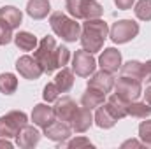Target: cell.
I'll return each instance as SVG.
<instances>
[{"label": "cell", "instance_id": "8992f818", "mask_svg": "<svg viewBox=\"0 0 151 149\" xmlns=\"http://www.w3.org/2000/svg\"><path fill=\"white\" fill-rule=\"evenodd\" d=\"M114 93L125 102H134L142 95V82L139 79L121 75L114 81Z\"/></svg>", "mask_w": 151, "mask_h": 149}, {"label": "cell", "instance_id": "1f68e13d", "mask_svg": "<svg viewBox=\"0 0 151 149\" xmlns=\"http://www.w3.org/2000/svg\"><path fill=\"white\" fill-rule=\"evenodd\" d=\"M142 82H151V60L142 65Z\"/></svg>", "mask_w": 151, "mask_h": 149}, {"label": "cell", "instance_id": "83f0119b", "mask_svg": "<svg viewBox=\"0 0 151 149\" xmlns=\"http://www.w3.org/2000/svg\"><path fill=\"white\" fill-rule=\"evenodd\" d=\"M139 139L146 148H151V119H146L139 125Z\"/></svg>", "mask_w": 151, "mask_h": 149}, {"label": "cell", "instance_id": "d6a6232c", "mask_svg": "<svg viewBox=\"0 0 151 149\" xmlns=\"http://www.w3.org/2000/svg\"><path fill=\"white\" fill-rule=\"evenodd\" d=\"M134 2H135V0H114L116 7H118V9H121V11H128V9H132Z\"/></svg>", "mask_w": 151, "mask_h": 149}, {"label": "cell", "instance_id": "2e32d148", "mask_svg": "<svg viewBox=\"0 0 151 149\" xmlns=\"http://www.w3.org/2000/svg\"><path fill=\"white\" fill-rule=\"evenodd\" d=\"M91 125H93V114H91V109H88V107H79L76 117L72 119V123H70L72 132H76V133H84V132L90 130Z\"/></svg>", "mask_w": 151, "mask_h": 149}, {"label": "cell", "instance_id": "44dd1931", "mask_svg": "<svg viewBox=\"0 0 151 149\" xmlns=\"http://www.w3.org/2000/svg\"><path fill=\"white\" fill-rule=\"evenodd\" d=\"M127 104L128 102H125L123 98H119L116 93L114 95H111L107 100H106V107L111 111V114H113L116 119H123V117H127Z\"/></svg>", "mask_w": 151, "mask_h": 149}, {"label": "cell", "instance_id": "ba28073f", "mask_svg": "<svg viewBox=\"0 0 151 149\" xmlns=\"http://www.w3.org/2000/svg\"><path fill=\"white\" fill-rule=\"evenodd\" d=\"M95 67H97V60L93 58L91 53H88L84 49H79V51L74 53V56H72V72L76 75L90 77L95 72Z\"/></svg>", "mask_w": 151, "mask_h": 149}, {"label": "cell", "instance_id": "7402d4cb", "mask_svg": "<svg viewBox=\"0 0 151 149\" xmlns=\"http://www.w3.org/2000/svg\"><path fill=\"white\" fill-rule=\"evenodd\" d=\"M55 84H56V88L60 90V93L70 91L72 86H74V72H72L70 69H67V67L60 69V72L55 77Z\"/></svg>", "mask_w": 151, "mask_h": 149}, {"label": "cell", "instance_id": "4fadbf2b", "mask_svg": "<svg viewBox=\"0 0 151 149\" xmlns=\"http://www.w3.org/2000/svg\"><path fill=\"white\" fill-rule=\"evenodd\" d=\"M114 79L111 72H106V70H100V72H93L91 77L88 79V88H93L104 95L111 93V90L114 88Z\"/></svg>", "mask_w": 151, "mask_h": 149}, {"label": "cell", "instance_id": "e0dca14e", "mask_svg": "<svg viewBox=\"0 0 151 149\" xmlns=\"http://www.w3.org/2000/svg\"><path fill=\"white\" fill-rule=\"evenodd\" d=\"M51 12L49 0H28L27 4V14L32 19H44Z\"/></svg>", "mask_w": 151, "mask_h": 149}, {"label": "cell", "instance_id": "3957f363", "mask_svg": "<svg viewBox=\"0 0 151 149\" xmlns=\"http://www.w3.org/2000/svg\"><path fill=\"white\" fill-rule=\"evenodd\" d=\"M49 25L55 35L65 42H76L81 37V25L74 18H69L67 14H63L62 11H56L49 16Z\"/></svg>", "mask_w": 151, "mask_h": 149}, {"label": "cell", "instance_id": "ffe728a7", "mask_svg": "<svg viewBox=\"0 0 151 149\" xmlns=\"http://www.w3.org/2000/svg\"><path fill=\"white\" fill-rule=\"evenodd\" d=\"M93 121H95V125L99 126V128H102V130H109V128H113L114 125H116V117H114L111 111L102 104L100 107H97V112H95V116H93Z\"/></svg>", "mask_w": 151, "mask_h": 149}, {"label": "cell", "instance_id": "d6986e66", "mask_svg": "<svg viewBox=\"0 0 151 149\" xmlns=\"http://www.w3.org/2000/svg\"><path fill=\"white\" fill-rule=\"evenodd\" d=\"M81 104H83V107H88L93 111V109L100 107L102 104H106V95L93 90V88H86V91L81 97Z\"/></svg>", "mask_w": 151, "mask_h": 149}, {"label": "cell", "instance_id": "836d02e7", "mask_svg": "<svg viewBox=\"0 0 151 149\" xmlns=\"http://www.w3.org/2000/svg\"><path fill=\"white\" fill-rule=\"evenodd\" d=\"M144 144L142 142H139V140H127V142H123L121 144V148L125 149V148H142Z\"/></svg>", "mask_w": 151, "mask_h": 149}, {"label": "cell", "instance_id": "6da1fadb", "mask_svg": "<svg viewBox=\"0 0 151 149\" xmlns=\"http://www.w3.org/2000/svg\"><path fill=\"white\" fill-rule=\"evenodd\" d=\"M34 58L37 60V63L46 74H53L56 69H63L69 63L70 51L65 46H56L55 37L46 35L34 51Z\"/></svg>", "mask_w": 151, "mask_h": 149}, {"label": "cell", "instance_id": "d590c367", "mask_svg": "<svg viewBox=\"0 0 151 149\" xmlns=\"http://www.w3.org/2000/svg\"><path fill=\"white\" fill-rule=\"evenodd\" d=\"M144 97H146V102L151 105V84L146 88V91H144Z\"/></svg>", "mask_w": 151, "mask_h": 149}, {"label": "cell", "instance_id": "4316f807", "mask_svg": "<svg viewBox=\"0 0 151 149\" xmlns=\"http://www.w3.org/2000/svg\"><path fill=\"white\" fill-rule=\"evenodd\" d=\"M134 12L141 21H151V0H139L134 7Z\"/></svg>", "mask_w": 151, "mask_h": 149}, {"label": "cell", "instance_id": "277c9868", "mask_svg": "<svg viewBox=\"0 0 151 149\" xmlns=\"http://www.w3.org/2000/svg\"><path fill=\"white\" fill-rule=\"evenodd\" d=\"M65 9L74 19H95L104 14V7L97 0H67Z\"/></svg>", "mask_w": 151, "mask_h": 149}, {"label": "cell", "instance_id": "30bf717a", "mask_svg": "<svg viewBox=\"0 0 151 149\" xmlns=\"http://www.w3.org/2000/svg\"><path fill=\"white\" fill-rule=\"evenodd\" d=\"M16 70L19 72L21 77L28 79V81H35L40 75L44 74V70L40 69V65L37 63V60L34 56H28V54H23L18 58L16 62Z\"/></svg>", "mask_w": 151, "mask_h": 149}, {"label": "cell", "instance_id": "e575fe53", "mask_svg": "<svg viewBox=\"0 0 151 149\" xmlns=\"http://www.w3.org/2000/svg\"><path fill=\"white\" fill-rule=\"evenodd\" d=\"M0 148L11 149L12 148V142H9V139H5V137H0Z\"/></svg>", "mask_w": 151, "mask_h": 149}, {"label": "cell", "instance_id": "f546056e", "mask_svg": "<svg viewBox=\"0 0 151 149\" xmlns=\"http://www.w3.org/2000/svg\"><path fill=\"white\" fill-rule=\"evenodd\" d=\"M12 39H14L12 28H11L7 23H4V21L0 19V46H7Z\"/></svg>", "mask_w": 151, "mask_h": 149}, {"label": "cell", "instance_id": "7a4b0ae2", "mask_svg": "<svg viewBox=\"0 0 151 149\" xmlns=\"http://www.w3.org/2000/svg\"><path fill=\"white\" fill-rule=\"evenodd\" d=\"M109 35V25L100 19V18H95V19H84L83 27H81V47L91 54L102 51L104 47V42Z\"/></svg>", "mask_w": 151, "mask_h": 149}, {"label": "cell", "instance_id": "9a60e30c", "mask_svg": "<svg viewBox=\"0 0 151 149\" xmlns=\"http://www.w3.org/2000/svg\"><path fill=\"white\" fill-rule=\"evenodd\" d=\"M56 117H55V111H53V107H49V105H46V104H37L35 107H34V111H32V121H34V125L39 126V128H46V126H49L53 121H55Z\"/></svg>", "mask_w": 151, "mask_h": 149}, {"label": "cell", "instance_id": "5bb4252c", "mask_svg": "<svg viewBox=\"0 0 151 149\" xmlns=\"http://www.w3.org/2000/svg\"><path fill=\"white\" fill-rule=\"evenodd\" d=\"M39 140H40V132H39L35 126L28 125V123H27V125L19 130V133L16 135V144L23 149L35 148L39 144Z\"/></svg>", "mask_w": 151, "mask_h": 149}, {"label": "cell", "instance_id": "cb8c5ba5", "mask_svg": "<svg viewBox=\"0 0 151 149\" xmlns=\"http://www.w3.org/2000/svg\"><path fill=\"white\" fill-rule=\"evenodd\" d=\"M127 116L132 117H139V119H146L151 116V105L148 102H128L127 104Z\"/></svg>", "mask_w": 151, "mask_h": 149}, {"label": "cell", "instance_id": "8fae6325", "mask_svg": "<svg viewBox=\"0 0 151 149\" xmlns=\"http://www.w3.org/2000/svg\"><path fill=\"white\" fill-rule=\"evenodd\" d=\"M44 135L53 140V142H58V144H65L69 140V137L72 135V126L69 123H63V121H53L49 126L44 128Z\"/></svg>", "mask_w": 151, "mask_h": 149}, {"label": "cell", "instance_id": "ac0fdd59", "mask_svg": "<svg viewBox=\"0 0 151 149\" xmlns=\"http://www.w3.org/2000/svg\"><path fill=\"white\" fill-rule=\"evenodd\" d=\"M0 19H2L4 23H7V25L14 30V28H18V27L21 25V21H23V12H21L18 7H14V5H4V7H0Z\"/></svg>", "mask_w": 151, "mask_h": 149}, {"label": "cell", "instance_id": "d4e9b609", "mask_svg": "<svg viewBox=\"0 0 151 149\" xmlns=\"http://www.w3.org/2000/svg\"><path fill=\"white\" fill-rule=\"evenodd\" d=\"M142 65L144 63H141L137 60H130V62H127V63L121 65V69H119L121 70V75L134 77V79H139L142 82Z\"/></svg>", "mask_w": 151, "mask_h": 149}, {"label": "cell", "instance_id": "9c48e42d", "mask_svg": "<svg viewBox=\"0 0 151 149\" xmlns=\"http://www.w3.org/2000/svg\"><path fill=\"white\" fill-rule=\"evenodd\" d=\"M53 111H55V117L58 121H63V123L70 125L72 119L76 117V114H77V111H79V107L70 97L65 95L62 98H56V104H55Z\"/></svg>", "mask_w": 151, "mask_h": 149}, {"label": "cell", "instance_id": "484cf974", "mask_svg": "<svg viewBox=\"0 0 151 149\" xmlns=\"http://www.w3.org/2000/svg\"><path fill=\"white\" fill-rule=\"evenodd\" d=\"M16 90H18V79H16V75L11 74V72L0 74V93L12 95Z\"/></svg>", "mask_w": 151, "mask_h": 149}, {"label": "cell", "instance_id": "603a6c76", "mask_svg": "<svg viewBox=\"0 0 151 149\" xmlns=\"http://www.w3.org/2000/svg\"><path fill=\"white\" fill-rule=\"evenodd\" d=\"M12 40H14V44H16L21 51H35L37 46H39L37 37H35L34 34H30V32H18Z\"/></svg>", "mask_w": 151, "mask_h": 149}, {"label": "cell", "instance_id": "7c38bea8", "mask_svg": "<svg viewBox=\"0 0 151 149\" xmlns=\"http://www.w3.org/2000/svg\"><path fill=\"white\" fill-rule=\"evenodd\" d=\"M99 65H100V70L116 74L123 65L121 63V53L116 47H106L99 58Z\"/></svg>", "mask_w": 151, "mask_h": 149}, {"label": "cell", "instance_id": "52a82bcc", "mask_svg": "<svg viewBox=\"0 0 151 149\" xmlns=\"http://www.w3.org/2000/svg\"><path fill=\"white\" fill-rule=\"evenodd\" d=\"M139 35V23L132 19H119L109 28V37L114 44H127Z\"/></svg>", "mask_w": 151, "mask_h": 149}, {"label": "cell", "instance_id": "4dcf8cb0", "mask_svg": "<svg viewBox=\"0 0 151 149\" xmlns=\"http://www.w3.org/2000/svg\"><path fill=\"white\" fill-rule=\"evenodd\" d=\"M65 148H70V149H77V148H95L86 137H76L72 140H67L65 144H63Z\"/></svg>", "mask_w": 151, "mask_h": 149}, {"label": "cell", "instance_id": "5b68a950", "mask_svg": "<svg viewBox=\"0 0 151 149\" xmlns=\"http://www.w3.org/2000/svg\"><path fill=\"white\" fill-rule=\"evenodd\" d=\"M27 123H28V116L23 111H11L0 116V137L16 139V135Z\"/></svg>", "mask_w": 151, "mask_h": 149}, {"label": "cell", "instance_id": "f1b7e54d", "mask_svg": "<svg viewBox=\"0 0 151 149\" xmlns=\"http://www.w3.org/2000/svg\"><path fill=\"white\" fill-rule=\"evenodd\" d=\"M58 95H60V90L56 88V84H55V82H47V84L44 86V91H42V98H44L47 104H49V102H56Z\"/></svg>", "mask_w": 151, "mask_h": 149}]
</instances>
